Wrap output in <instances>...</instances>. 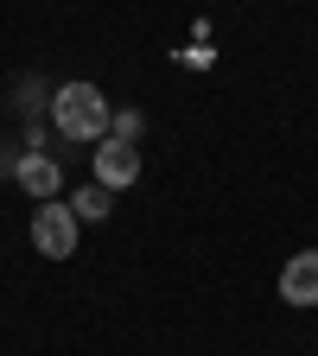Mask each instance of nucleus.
Instances as JSON below:
<instances>
[{
	"label": "nucleus",
	"mask_w": 318,
	"mask_h": 356,
	"mask_svg": "<svg viewBox=\"0 0 318 356\" xmlns=\"http://www.w3.org/2000/svg\"><path fill=\"white\" fill-rule=\"evenodd\" d=\"M51 127L64 134V140H109V127H115V102L102 96L96 83H58L51 89Z\"/></svg>",
	"instance_id": "1"
},
{
	"label": "nucleus",
	"mask_w": 318,
	"mask_h": 356,
	"mask_svg": "<svg viewBox=\"0 0 318 356\" xmlns=\"http://www.w3.org/2000/svg\"><path fill=\"white\" fill-rule=\"evenodd\" d=\"M77 229H83V222H77V210L64 204V197H51V204H38L32 210V248L45 254V261H70L77 254Z\"/></svg>",
	"instance_id": "2"
},
{
	"label": "nucleus",
	"mask_w": 318,
	"mask_h": 356,
	"mask_svg": "<svg viewBox=\"0 0 318 356\" xmlns=\"http://www.w3.org/2000/svg\"><path fill=\"white\" fill-rule=\"evenodd\" d=\"M89 159H96V185H109V191H127L134 178H141V147L115 140V134H109V140H96V153H89Z\"/></svg>",
	"instance_id": "3"
},
{
	"label": "nucleus",
	"mask_w": 318,
	"mask_h": 356,
	"mask_svg": "<svg viewBox=\"0 0 318 356\" xmlns=\"http://www.w3.org/2000/svg\"><path fill=\"white\" fill-rule=\"evenodd\" d=\"M13 185H19L26 197H38V204H51V197H64V172H58V159H51V153H19Z\"/></svg>",
	"instance_id": "4"
},
{
	"label": "nucleus",
	"mask_w": 318,
	"mask_h": 356,
	"mask_svg": "<svg viewBox=\"0 0 318 356\" xmlns=\"http://www.w3.org/2000/svg\"><path fill=\"white\" fill-rule=\"evenodd\" d=\"M280 299L287 305H318V248H299V254H287V267H280Z\"/></svg>",
	"instance_id": "5"
},
{
	"label": "nucleus",
	"mask_w": 318,
	"mask_h": 356,
	"mask_svg": "<svg viewBox=\"0 0 318 356\" xmlns=\"http://www.w3.org/2000/svg\"><path fill=\"white\" fill-rule=\"evenodd\" d=\"M64 204L77 210V222H102V216L115 210V191H109V185H96V178H89V185H83V191H70Z\"/></svg>",
	"instance_id": "6"
},
{
	"label": "nucleus",
	"mask_w": 318,
	"mask_h": 356,
	"mask_svg": "<svg viewBox=\"0 0 318 356\" xmlns=\"http://www.w3.org/2000/svg\"><path fill=\"white\" fill-rule=\"evenodd\" d=\"M109 134H115V140H127V147H141V134H147V121H141V115H134V108H121Z\"/></svg>",
	"instance_id": "7"
}]
</instances>
